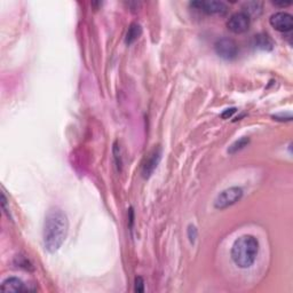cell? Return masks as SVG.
Here are the masks:
<instances>
[{
	"mask_svg": "<svg viewBox=\"0 0 293 293\" xmlns=\"http://www.w3.org/2000/svg\"><path fill=\"white\" fill-rule=\"evenodd\" d=\"M243 197V189L239 187H230L224 189L217 196L214 201V207L218 210H224L234 205Z\"/></svg>",
	"mask_w": 293,
	"mask_h": 293,
	"instance_id": "3957f363",
	"label": "cell"
},
{
	"mask_svg": "<svg viewBox=\"0 0 293 293\" xmlns=\"http://www.w3.org/2000/svg\"><path fill=\"white\" fill-rule=\"evenodd\" d=\"M262 12V3L259 1H249L243 6V13H245L250 19L251 17H258Z\"/></svg>",
	"mask_w": 293,
	"mask_h": 293,
	"instance_id": "8fae6325",
	"label": "cell"
},
{
	"mask_svg": "<svg viewBox=\"0 0 293 293\" xmlns=\"http://www.w3.org/2000/svg\"><path fill=\"white\" fill-rule=\"evenodd\" d=\"M258 252V239L252 235H243L235 241L230 255L236 266L242 269H246L256 262Z\"/></svg>",
	"mask_w": 293,
	"mask_h": 293,
	"instance_id": "7a4b0ae2",
	"label": "cell"
},
{
	"mask_svg": "<svg viewBox=\"0 0 293 293\" xmlns=\"http://www.w3.org/2000/svg\"><path fill=\"white\" fill-rule=\"evenodd\" d=\"M214 51L219 58L231 61L237 58L238 46L231 38H220L214 44Z\"/></svg>",
	"mask_w": 293,
	"mask_h": 293,
	"instance_id": "277c9868",
	"label": "cell"
},
{
	"mask_svg": "<svg viewBox=\"0 0 293 293\" xmlns=\"http://www.w3.org/2000/svg\"><path fill=\"white\" fill-rule=\"evenodd\" d=\"M69 221L67 214L59 207H52L48 210L44 221L42 239L44 246L49 253H55L61 249L66 241Z\"/></svg>",
	"mask_w": 293,
	"mask_h": 293,
	"instance_id": "6da1fadb",
	"label": "cell"
},
{
	"mask_svg": "<svg viewBox=\"0 0 293 293\" xmlns=\"http://www.w3.org/2000/svg\"><path fill=\"white\" fill-rule=\"evenodd\" d=\"M236 112V108H230V109H227L224 110V111L221 113V117L223 118V119H228V118H230L231 116L234 115Z\"/></svg>",
	"mask_w": 293,
	"mask_h": 293,
	"instance_id": "2e32d148",
	"label": "cell"
},
{
	"mask_svg": "<svg viewBox=\"0 0 293 293\" xmlns=\"http://www.w3.org/2000/svg\"><path fill=\"white\" fill-rule=\"evenodd\" d=\"M141 35H142V28L140 24L132 23L126 32L125 42H126V45H132L133 42H135L139 38H140Z\"/></svg>",
	"mask_w": 293,
	"mask_h": 293,
	"instance_id": "7c38bea8",
	"label": "cell"
},
{
	"mask_svg": "<svg viewBox=\"0 0 293 293\" xmlns=\"http://www.w3.org/2000/svg\"><path fill=\"white\" fill-rule=\"evenodd\" d=\"M134 291L138 292V293H142L145 291V282H144V280H142V277L135 278Z\"/></svg>",
	"mask_w": 293,
	"mask_h": 293,
	"instance_id": "9a60e30c",
	"label": "cell"
},
{
	"mask_svg": "<svg viewBox=\"0 0 293 293\" xmlns=\"http://www.w3.org/2000/svg\"><path fill=\"white\" fill-rule=\"evenodd\" d=\"M252 45L255 46V48L260 49V51H271L274 48L273 40L266 34H259L255 36Z\"/></svg>",
	"mask_w": 293,
	"mask_h": 293,
	"instance_id": "30bf717a",
	"label": "cell"
},
{
	"mask_svg": "<svg viewBox=\"0 0 293 293\" xmlns=\"http://www.w3.org/2000/svg\"><path fill=\"white\" fill-rule=\"evenodd\" d=\"M270 26L280 32H290L293 29V17L285 12L275 13L269 19Z\"/></svg>",
	"mask_w": 293,
	"mask_h": 293,
	"instance_id": "8992f818",
	"label": "cell"
},
{
	"mask_svg": "<svg viewBox=\"0 0 293 293\" xmlns=\"http://www.w3.org/2000/svg\"><path fill=\"white\" fill-rule=\"evenodd\" d=\"M0 289L5 292H26L29 290L24 284V282L17 277L6 278L1 283Z\"/></svg>",
	"mask_w": 293,
	"mask_h": 293,
	"instance_id": "9c48e42d",
	"label": "cell"
},
{
	"mask_svg": "<svg viewBox=\"0 0 293 293\" xmlns=\"http://www.w3.org/2000/svg\"><path fill=\"white\" fill-rule=\"evenodd\" d=\"M160 158H162V150H160V148H155L146 156V162L144 163V166H142V177L145 179H149L151 177L157 166H158Z\"/></svg>",
	"mask_w": 293,
	"mask_h": 293,
	"instance_id": "ba28073f",
	"label": "cell"
},
{
	"mask_svg": "<svg viewBox=\"0 0 293 293\" xmlns=\"http://www.w3.org/2000/svg\"><path fill=\"white\" fill-rule=\"evenodd\" d=\"M273 3L275 6H280V7H285V6H289V5H291V2L290 1H281V2H277V1H273Z\"/></svg>",
	"mask_w": 293,
	"mask_h": 293,
	"instance_id": "ac0fdd59",
	"label": "cell"
},
{
	"mask_svg": "<svg viewBox=\"0 0 293 293\" xmlns=\"http://www.w3.org/2000/svg\"><path fill=\"white\" fill-rule=\"evenodd\" d=\"M113 153H115V158H116L117 166L120 167L121 166V157H120L119 150H118V152H117V146L116 145H115V148H113Z\"/></svg>",
	"mask_w": 293,
	"mask_h": 293,
	"instance_id": "e0dca14e",
	"label": "cell"
},
{
	"mask_svg": "<svg viewBox=\"0 0 293 293\" xmlns=\"http://www.w3.org/2000/svg\"><path fill=\"white\" fill-rule=\"evenodd\" d=\"M188 238L190 243H195L196 238H197V229H196L195 226H192V224H189L188 226Z\"/></svg>",
	"mask_w": 293,
	"mask_h": 293,
	"instance_id": "5bb4252c",
	"label": "cell"
},
{
	"mask_svg": "<svg viewBox=\"0 0 293 293\" xmlns=\"http://www.w3.org/2000/svg\"><path fill=\"white\" fill-rule=\"evenodd\" d=\"M249 142H250V139H249V138H246V137L241 138V139H239V140L235 141L234 144L231 145V146H229V148H228V152H229V153H236V152H238L239 150L244 149L245 146L249 145Z\"/></svg>",
	"mask_w": 293,
	"mask_h": 293,
	"instance_id": "4fadbf2b",
	"label": "cell"
},
{
	"mask_svg": "<svg viewBox=\"0 0 293 293\" xmlns=\"http://www.w3.org/2000/svg\"><path fill=\"white\" fill-rule=\"evenodd\" d=\"M190 5L209 15H223L227 13V6L222 1H194Z\"/></svg>",
	"mask_w": 293,
	"mask_h": 293,
	"instance_id": "52a82bcc",
	"label": "cell"
},
{
	"mask_svg": "<svg viewBox=\"0 0 293 293\" xmlns=\"http://www.w3.org/2000/svg\"><path fill=\"white\" fill-rule=\"evenodd\" d=\"M250 26H251V19L243 12L233 14L227 21V28L236 35L244 34L250 29Z\"/></svg>",
	"mask_w": 293,
	"mask_h": 293,
	"instance_id": "5b68a950",
	"label": "cell"
}]
</instances>
